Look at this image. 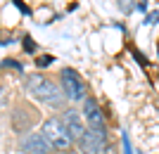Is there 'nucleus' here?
<instances>
[{"label":"nucleus","mask_w":159,"mask_h":154,"mask_svg":"<svg viewBox=\"0 0 159 154\" xmlns=\"http://www.w3.org/2000/svg\"><path fill=\"white\" fill-rule=\"evenodd\" d=\"M26 90L43 104H50V107H62L64 102V93H62L57 83H52L45 76H29L26 81Z\"/></svg>","instance_id":"obj_1"},{"label":"nucleus","mask_w":159,"mask_h":154,"mask_svg":"<svg viewBox=\"0 0 159 154\" xmlns=\"http://www.w3.org/2000/svg\"><path fill=\"white\" fill-rule=\"evenodd\" d=\"M43 135L48 138V142H50L52 149H57V152H66V149L76 142L71 138V133L66 130L62 119H48L45 123H43Z\"/></svg>","instance_id":"obj_2"},{"label":"nucleus","mask_w":159,"mask_h":154,"mask_svg":"<svg viewBox=\"0 0 159 154\" xmlns=\"http://www.w3.org/2000/svg\"><path fill=\"white\" fill-rule=\"evenodd\" d=\"M62 86H64V95L69 100L79 102V100H88L86 97V86H83V81L81 76L74 71V69H62Z\"/></svg>","instance_id":"obj_3"},{"label":"nucleus","mask_w":159,"mask_h":154,"mask_svg":"<svg viewBox=\"0 0 159 154\" xmlns=\"http://www.w3.org/2000/svg\"><path fill=\"white\" fill-rule=\"evenodd\" d=\"M19 149L24 154H48L52 149V145L48 142V138L43 133H29L19 140Z\"/></svg>","instance_id":"obj_4"},{"label":"nucleus","mask_w":159,"mask_h":154,"mask_svg":"<svg viewBox=\"0 0 159 154\" xmlns=\"http://www.w3.org/2000/svg\"><path fill=\"white\" fill-rule=\"evenodd\" d=\"M79 145H81V152L83 154H105L107 135L98 133V130H88V133L79 140Z\"/></svg>","instance_id":"obj_5"},{"label":"nucleus","mask_w":159,"mask_h":154,"mask_svg":"<svg viewBox=\"0 0 159 154\" xmlns=\"http://www.w3.org/2000/svg\"><path fill=\"white\" fill-rule=\"evenodd\" d=\"M83 116H86V123L90 130H98V133H105V114L102 109L98 107V102L88 97L83 102Z\"/></svg>","instance_id":"obj_6"},{"label":"nucleus","mask_w":159,"mask_h":154,"mask_svg":"<svg viewBox=\"0 0 159 154\" xmlns=\"http://www.w3.org/2000/svg\"><path fill=\"white\" fill-rule=\"evenodd\" d=\"M62 121H64L66 130L71 133V138H74L76 142H79L81 138H83V135L88 133V130H86V123H83V116H79L76 112H74V109H69V112H66V114L62 116Z\"/></svg>","instance_id":"obj_7"},{"label":"nucleus","mask_w":159,"mask_h":154,"mask_svg":"<svg viewBox=\"0 0 159 154\" xmlns=\"http://www.w3.org/2000/svg\"><path fill=\"white\" fill-rule=\"evenodd\" d=\"M36 64H38V67H50V64H52V57H50V55H43V57H38Z\"/></svg>","instance_id":"obj_8"},{"label":"nucleus","mask_w":159,"mask_h":154,"mask_svg":"<svg viewBox=\"0 0 159 154\" xmlns=\"http://www.w3.org/2000/svg\"><path fill=\"white\" fill-rule=\"evenodd\" d=\"M24 50H29V52H31V50H36V43H33V40L29 38V36L24 38Z\"/></svg>","instance_id":"obj_9"},{"label":"nucleus","mask_w":159,"mask_h":154,"mask_svg":"<svg viewBox=\"0 0 159 154\" xmlns=\"http://www.w3.org/2000/svg\"><path fill=\"white\" fill-rule=\"evenodd\" d=\"M121 140H124V154H131V140H128V135L124 133V138H121Z\"/></svg>","instance_id":"obj_10"},{"label":"nucleus","mask_w":159,"mask_h":154,"mask_svg":"<svg viewBox=\"0 0 159 154\" xmlns=\"http://www.w3.org/2000/svg\"><path fill=\"white\" fill-rule=\"evenodd\" d=\"M157 19H159V12H150L147 14V24H157Z\"/></svg>","instance_id":"obj_11"},{"label":"nucleus","mask_w":159,"mask_h":154,"mask_svg":"<svg viewBox=\"0 0 159 154\" xmlns=\"http://www.w3.org/2000/svg\"><path fill=\"white\" fill-rule=\"evenodd\" d=\"M135 7H138L140 12H145V10H147V0H138V5H135Z\"/></svg>","instance_id":"obj_12"},{"label":"nucleus","mask_w":159,"mask_h":154,"mask_svg":"<svg viewBox=\"0 0 159 154\" xmlns=\"http://www.w3.org/2000/svg\"><path fill=\"white\" fill-rule=\"evenodd\" d=\"M69 154H83V152H69Z\"/></svg>","instance_id":"obj_13"}]
</instances>
